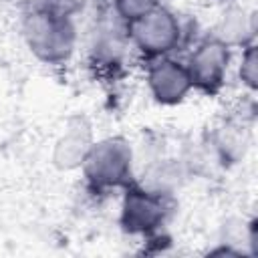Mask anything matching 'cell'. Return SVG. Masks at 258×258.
I'll return each instance as SVG.
<instances>
[{
  "instance_id": "obj_1",
  "label": "cell",
  "mask_w": 258,
  "mask_h": 258,
  "mask_svg": "<svg viewBox=\"0 0 258 258\" xmlns=\"http://www.w3.org/2000/svg\"><path fill=\"white\" fill-rule=\"evenodd\" d=\"M22 38L30 54L50 67L69 62L77 48V24L56 2H44L24 12Z\"/></svg>"
},
{
  "instance_id": "obj_2",
  "label": "cell",
  "mask_w": 258,
  "mask_h": 258,
  "mask_svg": "<svg viewBox=\"0 0 258 258\" xmlns=\"http://www.w3.org/2000/svg\"><path fill=\"white\" fill-rule=\"evenodd\" d=\"M83 177L93 191L123 189L133 179V147L121 135H111L97 139L83 165Z\"/></svg>"
},
{
  "instance_id": "obj_3",
  "label": "cell",
  "mask_w": 258,
  "mask_h": 258,
  "mask_svg": "<svg viewBox=\"0 0 258 258\" xmlns=\"http://www.w3.org/2000/svg\"><path fill=\"white\" fill-rule=\"evenodd\" d=\"M169 216V204L157 189H149L137 181L123 187L119 226L129 236L153 238L159 234Z\"/></svg>"
},
{
  "instance_id": "obj_4",
  "label": "cell",
  "mask_w": 258,
  "mask_h": 258,
  "mask_svg": "<svg viewBox=\"0 0 258 258\" xmlns=\"http://www.w3.org/2000/svg\"><path fill=\"white\" fill-rule=\"evenodd\" d=\"M181 34L183 28L177 14L163 4L127 24L129 42L147 60L171 54L179 46Z\"/></svg>"
},
{
  "instance_id": "obj_5",
  "label": "cell",
  "mask_w": 258,
  "mask_h": 258,
  "mask_svg": "<svg viewBox=\"0 0 258 258\" xmlns=\"http://www.w3.org/2000/svg\"><path fill=\"white\" fill-rule=\"evenodd\" d=\"M232 62V46L218 34L204 36L189 52L185 67L194 85V91L204 95H216L222 91L228 69Z\"/></svg>"
},
{
  "instance_id": "obj_6",
  "label": "cell",
  "mask_w": 258,
  "mask_h": 258,
  "mask_svg": "<svg viewBox=\"0 0 258 258\" xmlns=\"http://www.w3.org/2000/svg\"><path fill=\"white\" fill-rule=\"evenodd\" d=\"M145 83L153 101L163 107H175L183 103L194 91L185 62L173 58L171 54L149 60Z\"/></svg>"
},
{
  "instance_id": "obj_7",
  "label": "cell",
  "mask_w": 258,
  "mask_h": 258,
  "mask_svg": "<svg viewBox=\"0 0 258 258\" xmlns=\"http://www.w3.org/2000/svg\"><path fill=\"white\" fill-rule=\"evenodd\" d=\"M95 143L93 125L85 115H73L67 119L60 135L52 147V165L58 171L81 169L91 145Z\"/></svg>"
},
{
  "instance_id": "obj_8",
  "label": "cell",
  "mask_w": 258,
  "mask_h": 258,
  "mask_svg": "<svg viewBox=\"0 0 258 258\" xmlns=\"http://www.w3.org/2000/svg\"><path fill=\"white\" fill-rule=\"evenodd\" d=\"M238 77L250 93H254L258 89V52H256L254 42L244 44L242 58H240V64H238Z\"/></svg>"
},
{
  "instance_id": "obj_9",
  "label": "cell",
  "mask_w": 258,
  "mask_h": 258,
  "mask_svg": "<svg viewBox=\"0 0 258 258\" xmlns=\"http://www.w3.org/2000/svg\"><path fill=\"white\" fill-rule=\"evenodd\" d=\"M159 4H161V0H113L115 14L119 16V20L125 22V26L129 22L145 16L147 12L157 8Z\"/></svg>"
},
{
  "instance_id": "obj_10",
  "label": "cell",
  "mask_w": 258,
  "mask_h": 258,
  "mask_svg": "<svg viewBox=\"0 0 258 258\" xmlns=\"http://www.w3.org/2000/svg\"><path fill=\"white\" fill-rule=\"evenodd\" d=\"M48 2H56V0H48Z\"/></svg>"
}]
</instances>
